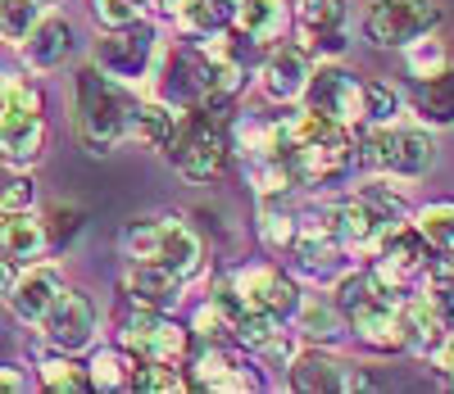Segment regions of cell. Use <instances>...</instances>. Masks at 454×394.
<instances>
[{"label":"cell","instance_id":"1","mask_svg":"<svg viewBox=\"0 0 454 394\" xmlns=\"http://www.w3.org/2000/svg\"><path fill=\"white\" fill-rule=\"evenodd\" d=\"M132 118H137L132 87L114 82L96 64L73 73V132H78V145L87 154H96V159L114 154V145L132 136Z\"/></svg>","mask_w":454,"mask_h":394},{"label":"cell","instance_id":"2","mask_svg":"<svg viewBox=\"0 0 454 394\" xmlns=\"http://www.w3.org/2000/svg\"><path fill=\"white\" fill-rule=\"evenodd\" d=\"M355 164L377 177L395 182H419L436 164V136L427 123H387V127H364L355 136Z\"/></svg>","mask_w":454,"mask_h":394},{"label":"cell","instance_id":"3","mask_svg":"<svg viewBox=\"0 0 454 394\" xmlns=\"http://www.w3.org/2000/svg\"><path fill=\"white\" fill-rule=\"evenodd\" d=\"M404 218H409V209H404L400 195L391 186L368 182V186H359L350 195V200H340L332 209V231H336V241L346 245L350 254H372Z\"/></svg>","mask_w":454,"mask_h":394},{"label":"cell","instance_id":"4","mask_svg":"<svg viewBox=\"0 0 454 394\" xmlns=\"http://www.w3.org/2000/svg\"><path fill=\"white\" fill-rule=\"evenodd\" d=\"M164 50L168 46L160 42V32L137 19L128 27H109L100 36L91 64L100 73H109L114 82H123V87H150L155 73H160V64H164Z\"/></svg>","mask_w":454,"mask_h":394},{"label":"cell","instance_id":"5","mask_svg":"<svg viewBox=\"0 0 454 394\" xmlns=\"http://www.w3.org/2000/svg\"><path fill=\"white\" fill-rule=\"evenodd\" d=\"M0 91H5V109H0V164L23 173L42 159V145H46L42 96L27 82H0Z\"/></svg>","mask_w":454,"mask_h":394},{"label":"cell","instance_id":"6","mask_svg":"<svg viewBox=\"0 0 454 394\" xmlns=\"http://www.w3.org/2000/svg\"><path fill=\"white\" fill-rule=\"evenodd\" d=\"M432 259H436V250L427 245V236L413 227V222H400L387 241L372 250V267H368V272H372V282L382 286V295L404 299L413 282L427 277Z\"/></svg>","mask_w":454,"mask_h":394},{"label":"cell","instance_id":"7","mask_svg":"<svg viewBox=\"0 0 454 394\" xmlns=\"http://www.w3.org/2000/svg\"><path fill=\"white\" fill-rule=\"evenodd\" d=\"M186 113L192 118H182V136L168 159L177 164V173L186 182H214L227 164V150H232L223 113H214V109H186Z\"/></svg>","mask_w":454,"mask_h":394},{"label":"cell","instance_id":"8","mask_svg":"<svg viewBox=\"0 0 454 394\" xmlns=\"http://www.w3.org/2000/svg\"><path fill=\"white\" fill-rule=\"evenodd\" d=\"M436 0H368L364 5V36L382 50H404L413 36L436 32Z\"/></svg>","mask_w":454,"mask_h":394},{"label":"cell","instance_id":"9","mask_svg":"<svg viewBox=\"0 0 454 394\" xmlns=\"http://www.w3.org/2000/svg\"><path fill=\"white\" fill-rule=\"evenodd\" d=\"M305 109L332 118V123H340V127H364V77H355L350 68H340L336 59H323L309 73Z\"/></svg>","mask_w":454,"mask_h":394},{"label":"cell","instance_id":"10","mask_svg":"<svg viewBox=\"0 0 454 394\" xmlns=\"http://www.w3.org/2000/svg\"><path fill=\"white\" fill-rule=\"evenodd\" d=\"M346 0H295L291 19L300 27V50L309 59H336L346 50Z\"/></svg>","mask_w":454,"mask_h":394},{"label":"cell","instance_id":"11","mask_svg":"<svg viewBox=\"0 0 454 394\" xmlns=\"http://www.w3.org/2000/svg\"><path fill=\"white\" fill-rule=\"evenodd\" d=\"M42 336L59 349V353H82L96 340V304L87 290H64L55 299V308L42 318Z\"/></svg>","mask_w":454,"mask_h":394},{"label":"cell","instance_id":"12","mask_svg":"<svg viewBox=\"0 0 454 394\" xmlns=\"http://www.w3.org/2000/svg\"><path fill=\"white\" fill-rule=\"evenodd\" d=\"M232 290L241 295V304H250V308H269L273 318H291L295 304H300L295 282L286 277L282 267H273V263L237 267V272H232Z\"/></svg>","mask_w":454,"mask_h":394},{"label":"cell","instance_id":"13","mask_svg":"<svg viewBox=\"0 0 454 394\" xmlns=\"http://www.w3.org/2000/svg\"><path fill=\"white\" fill-rule=\"evenodd\" d=\"M309 73H314V59L300 46L282 42V46L269 50V59H263V68H259V91L273 104H295V100H305Z\"/></svg>","mask_w":454,"mask_h":394},{"label":"cell","instance_id":"14","mask_svg":"<svg viewBox=\"0 0 454 394\" xmlns=\"http://www.w3.org/2000/svg\"><path fill=\"white\" fill-rule=\"evenodd\" d=\"M123 340H128V349L137 353V359L182 363V353H186V331L177 322H168L160 308H137Z\"/></svg>","mask_w":454,"mask_h":394},{"label":"cell","instance_id":"15","mask_svg":"<svg viewBox=\"0 0 454 394\" xmlns=\"http://www.w3.org/2000/svg\"><path fill=\"white\" fill-rule=\"evenodd\" d=\"M350 318V331L377 349V353H400L404 349V318H400V299H387V295H372L364 299L359 308L346 313Z\"/></svg>","mask_w":454,"mask_h":394},{"label":"cell","instance_id":"16","mask_svg":"<svg viewBox=\"0 0 454 394\" xmlns=\"http://www.w3.org/2000/svg\"><path fill=\"white\" fill-rule=\"evenodd\" d=\"M286 381L300 394H340V390H355V367H346L340 359H332L323 344H314L305 353H291Z\"/></svg>","mask_w":454,"mask_h":394},{"label":"cell","instance_id":"17","mask_svg":"<svg viewBox=\"0 0 454 394\" xmlns=\"http://www.w3.org/2000/svg\"><path fill=\"white\" fill-rule=\"evenodd\" d=\"M64 277H59V267H42V263H32L23 277H14L10 286V308H14V318L27 322V327H42V318L55 308V299L64 295Z\"/></svg>","mask_w":454,"mask_h":394},{"label":"cell","instance_id":"18","mask_svg":"<svg viewBox=\"0 0 454 394\" xmlns=\"http://www.w3.org/2000/svg\"><path fill=\"white\" fill-rule=\"evenodd\" d=\"M19 50H23V64L32 73H55L73 50V23L64 14H42L32 23V32L19 42Z\"/></svg>","mask_w":454,"mask_h":394},{"label":"cell","instance_id":"19","mask_svg":"<svg viewBox=\"0 0 454 394\" xmlns=\"http://www.w3.org/2000/svg\"><path fill=\"white\" fill-rule=\"evenodd\" d=\"M155 263H164L177 277H196L205 267V241L196 227H186L182 218H160V241H155Z\"/></svg>","mask_w":454,"mask_h":394},{"label":"cell","instance_id":"20","mask_svg":"<svg viewBox=\"0 0 454 394\" xmlns=\"http://www.w3.org/2000/svg\"><path fill=\"white\" fill-rule=\"evenodd\" d=\"M123 290L137 299V308H173L177 295H182V277L168 272L164 263L155 259H132V267L123 272Z\"/></svg>","mask_w":454,"mask_h":394},{"label":"cell","instance_id":"21","mask_svg":"<svg viewBox=\"0 0 454 394\" xmlns=\"http://www.w3.org/2000/svg\"><path fill=\"white\" fill-rule=\"evenodd\" d=\"M51 250V231L36 218V209L23 213H0V254L14 263H36Z\"/></svg>","mask_w":454,"mask_h":394},{"label":"cell","instance_id":"22","mask_svg":"<svg viewBox=\"0 0 454 394\" xmlns=\"http://www.w3.org/2000/svg\"><path fill=\"white\" fill-rule=\"evenodd\" d=\"M132 136L150 150H160V154H173L177 136H182V109L160 100V96H145L137 100V118H132Z\"/></svg>","mask_w":454,"mask_h":394},{"label":"cell","instance_id":"23","mask_svg":"<svg viewBox=\"0 0 454 394\" xmlns=\"http://www.w3.org/2000/svg\"><path fill=\"white\" fill-rule=\"evenodd\" d=\"M232 23L246 42H259V46L282 42L291 27V0H237Z\"/></svg>","mask_w":454,"mask_h":394},{"label":"cell","instance_id":"24","mask_svg":"<svg viewBox=\"0 0 454 394\" xmlns=\"http://www.w3.org/2000/svg\"><path fill=\"white\" fill-rule=\"evenodd\" d=\"M413 118L427 127H454V64H445L441 73L423 77V82H413Z\"/></svg>","mask_w":454,"mask_h":394},{"label":"cell","instance_id":"25","mask_svg":"<svg viewBox=\"0 0 454 394\" xmlns=\"http://www.w3.org/2000/svg\"><path fill=\"white\" fill-rule=\"evenodd\" d=\"M295 327L300 336H305L309 344H340V336H346V313H340V304L323 299V295H309V299H300L295 304Z\"/></svg>","mask_w":454,"mask_h":394},{"label":"cell","instance_id":"26","mask_svg":"<svg viewBox=\"0 0 454 394\" xmlns=\"http://www.w3.org/2000/svg\"><path fill=\"white\" fill-rule=\"evenodd\" d=\"M400 318H404V349H413V353H432L445 340V322L427 295H404Z\"/></svg>","mask_w":454,"mask_h":394},{"label":"cell","instance_id":"27","mask_svg":"<svg viewBox=\"0 0 454 394\" xmlns=\"http://www.w3.org/2000/svg\"><path fill=\"white\" fill-rule=\"evenodd\" d=\"M192 381H196V385H205V390H254V376L237 372L232 353H223L218 344H209V349L200 353V359H196Z\"/></svg>","mask_w":454,"mask_h":394},{"label":"cell","instance_id":"28","mask_svg":"<svg viewBox=\"0 0 454 394\" xmlns=\"http://www.w3.org/2000/svg\"><path fill=\"white\" fill-rule=\"evenodd\" d=\"M232 10H237L232 0H182L177 23L205 42V36H223V27L232 23Z\"/></svg>","mask_w":454,"mask_h":394},{"label":"cell","instance_id":"29","mask_svg":"<svg viewBox=\"0 0 454 394\" xmlns=\"http://www.w3.org/2000/svg\"><path fill=\"white\" fill-rule=\"evenodd\" d=\"M413 227L427 236V245H432L441 259H454V200L423 205L419 218H413Z\"/></svg>","mask_w":454,"mask_h":394},{"label":"cell","instance_id":"30","mask_svg":"<svg viewBox=\"0 0 454 394\" xmlns=\"http://www.w3.org/2000/svg\"><path fill=\"white\" fill-rule=\"evenodd\" d=\"M132 381V359L123 349H96L87 363V385L91 390H123Z\"/></svg>","mask_w":454,"mask_h":394},{"label":"cell","instance_id":"31","mask_svg":"<svg viewBox=\"0 0 454 394\" xmlns=\"http://www.w3.org/2000/svg\"><path fill=\"white\" fill-rule=\"evenodd\" d=\"M132 390H141V394H177V390H186L192 381H186L182 372H177V363H160V359H141L137 367H132V381H128Z\"/></svg>","mask_w":454,"mask_h":394},{"label":"cell","instance_id":"32","mask_svg":"<svg viewBox=\"0 0 454 394\" xmlns=\"http://www.w3.org/2000/svg\"><path fill=\"white\" fill-rule=\"evenodd\" d=\"M445 64H450V50H445V42H441V36H432V32L413 36V42L404 46V68H409V77H413V82H423V77L441 73Z\"/></svg>","mask_w":454,"mask_h":394},{"label":"cell","instance_id":"33","mask_svg":"<svg viewBox=\"0 0 454 394\" xmlns=\"http://www.w3.org/2000/svg\"><path fill=\"white\" fill-rule=\"evenodd\" d=\"M278 322H282V318H273L269 308H250V304H246L237 318H232V340L246 344V349H263V344L278 336Z\"/></svg>","mask_w":454,"mask_h":394},{"label":"cell","instance_id":"34","mask_svg":"<svg viewBox=\"0 0 454 394\" xmlns=\"http://www.w3.org/2000/svg\"><path fill=\"white\" fill-rule=\"evenodd\" d=\"M400 123V91L391 82H364V127Z\"/></svg>","mask_w":454,"mask_h":394},{"label":"cell","instance_id":"35","mask_svg":"<svg viewBox=\"0 0 454 394\" xmlns=\"http://www.w3.org/2000/svg\"><path fill=\"white\" fill-rule=\"evenodd\" d=\"M36 19H42V5H36V0H0V42L19 46Z\"/></svg>","mask_w":454,"mask_h":394},{"label":"cell","instance_id":"36","mask_svg":"<svg viewBox=\"0 0 454 394\" xmlns=\"http://www.w3.org/2000/svg\"><path fill=\"white\" fill-rule=\"evenodd\" d=\"M155 241H160V218H137L119 236V245H123L128 259H155Z\"/></svg>","mask_w":454,"mask_h":394},{"label":"cell","instance_id":"37","mask_svg":"<svg viewBox=\"0 0 454 394\" xmlns=\"http://www.w3.org/2000/svg\"><path fill=\"white\" fill-rule=\"evenodd\" d=\"M295 231H300V222H295L291 213H282V209H263V213H259V236H263L273 250H291V245H295Z\"/></svg>","mask_w":454,"mask_h":394},{"label":"cell","instance_id":"38","mask_svg":"<svg viewBox=\"0 0 454 394\" xmlns=\"http://www.w3.org/2000/svg\"><path fill=\"white\" fill-rule=\"evenodd\" d=\"M42 385L51 390H87V367L68 359H42Z\"/></svg>","mask_w":454,"mask_h":394},{"label":"cell","instance_id":"39","mask_svg":"<svg viewBox=\"0 0 454 394\" xmlns=\"http://www.w3.org/2000/svg\"><path fill=\"white\" fill-rule=\"evenodd\" d=\"M141 10H145L141 0H96V10H91V14H96V23L109 32V27H128V23H137Z\"/></svg>","mask_w":454,"mask_h":394},{"label":"cell","instance_id":"40","mask_svg":"<svg viewBox=\"0 0 454 394\" xmlns=\"http://www.w3.org/2000/svg\"><path fill=\"white\" fill-rule=\"evenodd\" d=\"M23 209H36V190L23 173H14L10 182H0V213H23Z\"/></svg>","mask_w":454,"mask_h":394},{"label":"cell","instance_id":"41","mask_svg":"<svg viewBox=\"0 0 454 394\" xmlns=\"http://www.w3.org/2000/svg\"><path fill=\"white\" fill-rule=\"evenodd\" d=\"M196 336H205L209 344H223V340H232V318L209 299L200 313H196Z\"/></svg>","mask_w":454,"mask_h":394},{"label":"cell","instance_id":"42","mask_svg":"<svg viewBox=\"0 0 454 394\" xmlns=\"http://www.w3.org/2000/svg\"><path fill=\"white\" fill-rule=\"evenodd\" d=\"M78 227H82V213L73 209V205H59L55 213H51V245H64V241H73V236H78Z\"/></svg>","mask_w":454,"mask_h":394},{"label":"cell","instance_id":"43","mask_svg":"<svg viewBox=\"0 0 454 394\" xmlns=\"http://www.w3.org/2000/svg\"><path fill=\"white\" fill-rule=\"evenodd\" d=\"M19 390H27L23 372L19 367H0V394H19Z\"/></svg>","mask_w":454,"mask_h":394},{"label":"cell","instance_id":"44","mask_svg":"<svg viewBox=\"0 0 454 394\" xmlns=\"http://www.w3.org/2000/svg\"><path fill=\"white\" fill-rule=\"evenodd\" d=\"M145 10H155L160 19H177V10H182V0H141Z\"/></svg>","mask_w":454,"mask_h":394},{"label":"cell","instance_id":"45","mask_svg":"<svg viewBox=\"0 0 454 394\" xmlns=\"http://www.w3.org/2000/svg\"><path fill=\"white\" fill-rule=\"evenodd\" d=\"M10 286H14V259H5V254H0V299L10 295Z\"/></svg>","mask_w":454,"mask_h":394},{"label":"cell","instance_id":"46","mask_svg":"<svg viewBox=\"0 0 454 394\" xmlns=\"http://www.w3.org/2000/svg\"><path fill=\"white\" fill-rule=\"evenodd\" d=\"M36 5H59V0H36Z\"/></svg>","mask_w":454,"mask_h":394},{"label":"cell","instance_id":"47","mask_svg":"<svg viewBox=\"0 0 454 394\" xmlns=\"http://www.w3.org/2000/svg\"><path fill=\"white\" fill-rule=\"evenodd\" d=\"M445 381H450V390H454V372H450V376H445Z\"/></svg>","mask_w":454,"mask_h":394},{"label":"cell","instance_id":"48","mask_svg":"<svg viewBox=\"0 0 454 394\" xmlns=\"http://www.w3.org/2000/svg\"><path fill=\"white\" fill-rule=\"evenodd\" d=\"M0 109H5V91H0Z\"/></svg>","mask_w":454,"mask_h":394},{"label":"cell","instance_id":"49","mask_svg":"<svg viewBox=\"0 0 454 394\" xmlns=\"http://www.w3.org/2000/svg\"><path fill=\"white\" fill-rule=\"evenodd\" d=\"M232 5H237V0H232Z\"/></svg>","mask_w":454,"mask_h":394}]
</instances>
